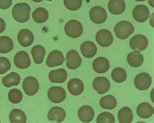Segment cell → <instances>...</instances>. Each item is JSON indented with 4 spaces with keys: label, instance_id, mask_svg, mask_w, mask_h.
I'll return each mask as SVG.
<instances>
[{
    "label": "cell",
    "instance_id": "obj_1",
    "mask_svg": "<svg viewBox=\"0 0 154 123\" xmlns=\"http://www.w3.org/2000/svg\"><path fill=\"white\" fill-rule=\"evenodd\" d=\"M31 7L26 3H17L13 7L12 14L16 21L20 23L27 22L30 18Z\"/></svg>",
    "mask_w": 154,
    "mask_h": 123
},
{
    "label": "cell",
    "instance_id": "obj_2",
    "mask_svg": "<svg viewBox=\"0 0 154 123\" xmlns=\"http://www.w3.org/2000/svg\"><path fill=\"white\" fill-rule=\"evenodd\" d=\"M134 30L133 24L128 21H121L117 23L114 28L116 36L122 40L128 39Z\"/></svg>",
    "mask_w": 154,
    "mask_h": 123
},
{
    "label": "cell",
    "instance_id": "obj_3",
    "mask_svg": "<svg viewBox=\"0 0 154 123\" xmlns=\"http://www.w3.org/2000/svg\"><path fill=\"white\" fill-rule=\"evenodd\" d=\"M66 35L70 38L76 39L82 36L83 32V27L82 23L76 20L68 21L64 26Z\"/></svg>",
    "mask_w": 154,
    "mask_h": 123
},
{
    "label": "cell",
    "instance_id": "obj_4",
    "mask_svg": "<svg viewBox=\"0 0 154 123\" xmlns=\"http://www.w3.org/2000/svg\"><path fill=\"white\" fill-rule=\"evenodd\" d=\"M65 90L59 86H53L48 91V97L53 103L59 104L63 102L66 98Z\"/></svg>",
    "mask_w": 154,
    "mask_h": 123
},
{
    "label": "cell",
    "instance_id": "obj_5",
    "mask_svg": "<svg viewBox=\"0 0 154 123\" xmlns=\"http://www.w3.org/2000/svg\"><path fill=\"white\" fill-rule=\"evenodd\" d=\"M22 88L26 95L28 96H33L38 91L39 83L35 77L29 76L23 80Z\"/></svg>",
    "mask_w": 154,
    "mask_h": 123
},
{
    "label": "cell",
    "instance_id": "obj_6",
    "mask_svg": "<svg viewBox=\"0 0 154 123\" xmlns=\"http://www.w3.org/2000/svg\"><path fill=\"white\" fill-rule=\"evenodd\" d=\"M91 21L96 24H102L106 21L107 12L104 8L100 6L92 7L89 13Z\"/></svg>",
    "mask_w": 154,
    "mask_h": 123
},
{
    "label": "cell",
    "instance_id": "obj_7",
    "mask_svg": "<svg viewBox=\"0 0 154 123\" xmlns=\"http://www.w3.org/2000/svg\"><path fill=\"white\" fill-rule=\"evenodd\" d=\"M152 81V77L149 74L142 72L136 76L134 80V84L137 89L140 91H144L150 87Z\"/></svg>",
    "mask_w": 154,
    "mask_h": 123
},
{
    "label": "cell",
    "instance_id": "obj_8",
    "mask_svg": "<svg viewBox=\"0 0 154 123\" xmlns=\"http://www.w3.org/2000/svg\"><path fill=\"white\" fill-rule=\"evenodd\" d=\"M129 46L134 51L142 52L146 50L148 46V39L144 35H137L130 40Z\"/></svg>",
    "mask_w": 154,
    "mask_h": 123
},
{
    "label": "cell",
    "instance_id": "obj_9",
    "mask_svg": "<svg viewBox=\"0 0 154 123\" xmlns=\"http://www.w3.org/2000/svg\"><path fill=\"white\" fill-rule=\"evenodd\" d=\"M96 40L102 47H109L113 42V36L110 31L103 29L97 32Z\"/></svg>",
    "mask_w": 154,
    "mask_h": 123
},
{
    "label": "cell",
    "instance_id": "obj_10",
    "mask_svg": "<svg viewBox=\"0 0 154 123\" xmlns=\"http://www.w3.org/2000/svg\"><path fill=\"white\" fill-rule=\"evenodd\" d=\"M82 63V57L76 50H71L68 52L66 54V66L69 69H77L80 67Z\"/></svg>",
    "mask_w": 154,
    "mask_h": 123
},
{
    "label": "cell",
    "instance_id": "obj_11",
    "mask_svg": "<svg viewBox=\"0 0 154 123\" xmlns=\"http://www.w3.org/2000/svg\"><path fill=\"white\" fill-rule=\"evenodd\" d=\"M15 66L20 69H25L30 67L31 59L27 53L25 51L18 52L14 58Z\"/></svg>",
    "mask_w": 154,
    "mask_h": 123
},
{
    "label": "cell",
    "instance_id": "obj_12",
    "mask_svg": "<svg viewBox=\"0 0 154 123\" xmlns=\"http://www.w3.org/2000/svg\"><path fill=\"white\" fill-rule=\"evenodd\" d=\"M149 11L147 6L144 5H137L133 10V17L138 22H144L148 19Z\"/></svg>",
    "mask_w": 154,
    "mask_h": 123
},
{
    "label": "cell",
    "instance_id": "obj_13",
    "mask_svg": "<svg viewBox=\"0 0 154 123\" xmlns=\"http://www.w3.org/2000/svg\"><path fill=\"white\" fill-rule=\"evenodd\" d=\"M92 87L100 95H103L110 89V81L105 77H97L93 81Z\"/></svg>",
    "mask_w": 154,
    "mask_h": 123
},
{
    "label": "cell",
    "instance_id": "obj_14",
    "mask_svg": "<svg viewBox=\"0 0 154 123\" xmlns=\"http://www.w3.org/2000/svg\"><path fill=\"white\" fill-rule=\"evenodd\" d=\"M64 57L63 53L59 50H54L50 53L46 60V65L49 67L60 66L63 64Z\"/></svg>",
    "mask_w": 154,
    "mask_h": 123
},
{
    "label": "cell",
    "instance_id": "obj_15",
    "mask_svg": "<svg viewBox=\"0 0 154 123\" xmlns=\"http://www.w3.org/2000/svg\"><path fill=\"white\" fill-rule=\"evenodd\" d=\"M66 117V112L64 109L58 106L53 107L48 113V118L50 122H61Z\"/></svg>",
    "mask_w": 154,
    "mask_h": 123
},
{
    "label": "cell",
    "instance_id": "obj_16",
    "mask_svg": "<svg viewBox=\"0 0 154 123\" xmlns=\"http://www.w3.org/2000/svg\"><path fill=\"white\" fill-rule=\"evenodd\" d=\"M18 40L22 46H29L34 41L33 33L28 29H23L18 33Z\"/></svg>",
    "mask_w": 154,
    "mask_h": 123
},
{
    "label": "cell",
    "instance_id": "obj_17",
    "mask_svg": "<svg viewBox=\"0 0 154 123\" xmlns=\"http://www.w3.org/2000/svg\"><path fill=\"white\" fill-rule=\"evenodd\" d=\"M92 67L96 73L104 74L110 68V63L105 57H98L93 61Z\"/></svg>",
    "mask_w": 154,
    "mask_h": 123
},
{
    "label": "cell",
    "instance_id": "obj_18",
    "mask_svg": "<svg viewBox=\"0 0 154 123\" xmlns=\"http://www.w3.org/2000/svg\"><path fill=\"white\" fill-rule=\"evenodd\" d=\"M68 90L71 95L78 96L84 91V84L83 81L78 78H73L68 81Z\"/></svg>",
    "mask_w": 154,
    "mask_h": 123
},
{
    "label": "cell",
    "instance_id": "obj_19",
    "mask_svg": "<svg viewBox=\"0 0 154 123\" xmlns=\"http://www.w3.org/2000/svg\"><path fill=\"white\" fill-rule=\"evenodd\" d=\"M67 77V72L64 68L54 70L49 73V80L54 84L64 83L66 80Z\"/></svg>",
    "mask_w": 154,
    "mask_h": 123
},
{
    "label": "cell",
    "instance_id": "obj_20",
    "mask_svg": "<svg viewBox=\"0 0 154 123\" xmlns=\"http://www.w3.org/2000/svg\"><path fill=\"white\" fill-rule=\"evenodd\" d=\"M78 117L83 122H91L94 117V111L89 106H83L78 110Z\"/></svg>",
    "mask_w": 154,
    "mask_h": 123
},
{
    "label": "cell",
    "instance_id": "obj_21",
    "mask_svg": "<svg viewBox=\"0 0 154 123\" xmlns=\"http://www.w3.org/2000/svg\"><path fill=\"white\" fill-rule=\"evenodd\" d=\"M108 9L112 14H122L125 10V2L124 0H110L108 3Z\"/></svg>",
    "mask_w": 154,
    "mask_h": 123
},
{
    "label": "cell",
    "instance_id": "obj_22",
    "mask_svg": "<svg viewBox=\"0 0 154 123\" xmlns=\"http://www.w3.org/2000/svg\"><path fill=\"white\" fill-rule=\"evenodd\" d=\"M81 52L86 58H92L97 54V47L93 42L85 41L81 45Z\"/></svg>",
    "mask_w": 154,
    "mask_h": 123
},
{
    "label": "cell",
    "instance_id": "obj_23",
    "mask_svg": "<svg viewBox=\"0 0 154 123\" xmlns=\"http://www.w3.org/2000/svg\"><path fill=\"white\" fill-rule=\"evenodd\" d=\"M128 64L131 67L138 68L140 67L144 62V57L140 52L134 51L130 52L127 57Z\"/></svg>",
    "mask_w": 154,
    "mask_h": 123
},
{
    "label": "cell",
    "instance_id": "obj_24",
    "mask_svg": "<svg viewBox=\"0 0 154 123\" xmlns=\"http://www.w3.org/2000/svg\"><path fill=\"white\" fill-rule=\"evenodd\" d=\"M137 113L142 118H148L153 115V108L151 104L146 102L141 103L137 108Z\"/></svg>",
    "mask_w": 154,
    "mask_h": 123
},
{
    "label": "cell",
    "instance_id": "obj_25",
    "mask_svg": "<svg viewBox=\"0 0 154 123\" xmlns=\"http://www.w3.org/2000/svg\"><path fill=\"white\" fill-rule=\"evenodd\" d=\"M31 55L36 64H41L46 55V50L41 45H36L31 49Z\"/></svg>",
    "mask_w": 154,
    "mask_h": 123
},
{
    "label": "cell",
    "instance_id": "obj_26",
    "mask_svg": "<svg viewBox=\"0 0 154 123\" xmlns=\"http://www.w3.org/2000/svg\"><path fill=\"white\" fill-rule=\"evenodd\" d=\"M32 17L35 22L41 24L47 21L49 18V13L45 8L38 7L33 12Z\"/></svg>",
    "mask_w": 154,
    "mask_h": 123
},
{
    "label": "cell",
    "instance_id": "obj_27",
    "mask_svg": "<svg viewBox=\"0 0 154 123\" xmlns=\"http://www.w3.org/2000/svg\"><path fill=\"white\" fill-rule=\"evenodd\" d=\"M20 82V76L17 72H11L2 79V84L5 87L17 86Z\"/></svg>",
    "mask_w": 154,
    "mask_h": 123
},
{
    "label": "cell",
    "instance_id": "obj_28",
    "mask_svg": "<svg viewBox=\"0 0 154 123\" xmlns=\"http://www.w3.org/2000/svg\"><path fill=\"white\" fill-rule=\"evenodd\" d=\"M9 120L11 123H26L27 122L26 115L21 109H14L9 114Z\"/></svg>",
    "mask_w": 154,
    "mask_h": 123
},
{
    "label": "cell",
    "instance_id": "obj_29",
    "mask_svg": "<svg viewBox=\"0 0 154 123\" xmlns=\"http://www.w3.org/2000/svg\"><path fill=\"white\" fill-rule=\"evenodd\" d=\"M119 121L120 123H131L133 118L132 110L129 107H124L118 113Z\"/></svg>",
    "mask_w": 154,
    "mask_h": 123
},
{
    "label": "cell",
    "instance_id": "obj_30",
    "mask_svg": "<svg viewBox=\"0 0 154 123\" xmlns=\"http://www.w3.org/2000/svg\"><path fill=\"white\" fill-rule=\"evenodd\" d=\"M14 48L12 39L7 36H0V53L7 54L10 52Z\"/></svg>",
    "mask_w": 154,
    "mask_h": 123
},
{
    "label": "cell",
    "instance_id": "obj_31",
    "mask_svg": "<svg viewBox=\"0 0 154 123\" xmlns=\"http://www.w3.org/2000/svg\"><path fill=\"white\" fill-rule=\"evenodd\" d=\"M117 101L115 96L112 95H107L102 97L100 100L101 107L105 109H113L116 108Z\"/></svg>",
    "mask_w": 154,
    "mask_h": 123
},
{
    "label": "cell",
    "instance_id": "obj_32",
    "mask_svg": "<svg viewBox=\"0 0 154 123\" xmlns=\"http://www.w3.org/2000/svg\"><path fill=\"white\" fill-rule=\"evenodd\" d=\"M111 77L116 83H122L127 78V73L122 68H115L111 72Z\"/></svg>",
    "mask_w": 154,
    "mask_h": 123
},
{
    "label": "cell",
    "instance_id": "obj_33",
    "mask_svg": "<svg viewBox=\"0 0 154 123\" xmlns=\"http://www.w3.org/2000/svg\"><path fill=\"white\" fill-rule=\"evenodd\" d=\"M8 98L11 103L17 104L21 102L23 98L22 92L17 89H13L8 94Z\"/></svg>",
    "mask_w": 154,
    "mask_h": 123
},
{
    "label": "cell",
    "instance_id": "obj_34",
    "mask_svg": "<svg viewBox=\"0 0 154 123\" xmlns=\"http://www.w3.org/2000/svg\"><path fill=\"white\" fill-rule=\"evenodd\" d=\"M98 123H115V118L113 115L109 112H103L97 117Z\"/></svg>",
    "mask_w": 154,
    "mask_h": 123
},
{
    "label": "cell",
    "instance_id": "obj_35",
    "mask_svg": "<svg viewBox=\"0 0 154 123\" xmlns=\"http://www.w3.org/2000/svg\"><path fill=\"white\" fill-rule=\"evenodd\" d=\"M83 0H64V5L70 11H78L82 5Z\"/></svg>",
    "mask_w": 154,
    "mask_h": 123
},
{
    "label": "cell",
    "instance_id": "obj_36",
    "mask_svg": "<svg viewBox=\"0 0 154 123\" xmlns=\"http://www.w3.org/2000/svg\"><path fill=\"white\" fill-rule=\"evenodd\" d=\"M11 68L10 61L7 57H0V74H3Z\"/></svg>",
    "mask_w": 154,
    "mask_h": 123
},
{
    "label": "cell",
    "instance_id": "obj_37",
    "mask_svg": "<svg viewBox=\"0 0 154 123\" xmlns=\"http://www.w3.org/2000/svg\"><path fill=\"white\" fill-rule=\"evenodd\" d=\"M13 0H0V9H7L11 7Z\"/></svg>",
    "mask_w": 154,
    "mask_h": 123
},
{
    "label": "cell",
    "instance_id": "obj_38",
    "mask_svg": "<svg viewBox=\"0 0 154 123\" xmlns=\"http://www.w3.org/2000/svg\"><path fill=\"white\" fill-rule=\"evenodd\" d=\"M6 28V24L4 20L2 18H0V33H2L5 31Z\"/></svg>",
    "mask_w": 154,
    "mask_h": 123
},
{
    "label": "cell",
    "instance_id": "obj_39",
    "mask_svg": "<svg viewBox=\"0 0 154 123\" xmlns=\"http://www.w3.org/2000/svg\"><path fill=\"white\" fill-rule=\"evenodd\" d=\"M149 3L152 7H154V4H153V0H149Z\"/></svg>",
    "mask_w": 154,
    "mask_h": 123
},
{
    "label": "cell",
    "instance_id": "obj_40",
    "mask_svg": "<svg viewBox=\"0 0 154 123\" xmlns=\"http://www.w3.org/2000/svg\"><path fill=\"white\" fill-rule=\"evenodd\" d=\"M43 0H33V2H36V3H39V2H41Z\"/></svg>",
    "mask_w": 154,
    "mask_h": 123
},
{
    "label": "cell",
    "instance_id": "obj_41",
    "mask_svg": "<svg viewBox=\"0 0 154 123\" xmlns=\"http://www.w3.org/2000/svg\"><path fill=\"white\" fill-rule=\"evenodd\" d=\"M135 1H137V2H144V1H145V0H135Z\"/></svg>",
    "mask_w": 154,
    "mask_h": 123
}]
</instances>
